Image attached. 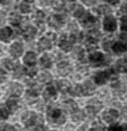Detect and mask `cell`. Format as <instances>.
Instances as JSON below:
<instances>
[{"label":"cell","instance_id":"obj_1","mask_svg":"<svg viewBox=\"0 0 127 131\" xmlns=\"http://www.w3.org/2000/svg\"><path fill=\"white\" fill-rule=\"evenodd\" d=\"M48 118L56 124H62L65 122V116L59 109H53L48 111Z\"/></svg>","mask_w":127,"mask_h":131},{"label":"cell","instance_id":"obj_2","mask_svg":"<svg viewBox=\"0 0 127 131\" xmlns=\"http://www.w3.org/2000/svg\"><path fill=\"white\" fill-rule=\"evenodd\" d=\"M113 50L116 53H122L127 50V37H122L119 41L116 42L112 46Z\"/></svg>","mask_w":127,"mask_h":131},{"label":"cell","instance_id":"obj_3","mask_svg":"<svg viewBox=\"0 0 127 131\" xmlns=\"http://www.w3.org/2000/svg\"><path fill=\"white\" fill-rule=\"evenodd\" d=\"M104 29L107 31H114L116 29V21L113 16H107L103 22Z\"/></svg>","mask_w":127,"mask_h":131},{"label":"cell","instance_id":"obj_4","mask_svg":"<svg viewBox=\"0 0 127 131\" xmlns=\"http://www.w3.org/2000/svg\"><path fill=\"white\" fill-rule=\"evenodd\" d=\"M118 116H119V113H118L117 111H116V110H114V109H110L104 112L103 118L106 122L111 123V122H114L115 120L117 119Z\"/></svg>","mask_w":127,"mask_h":131},{"label":"cell","instance_id":"obj_5","mask_svg":"<svg viewBox=\"0 0 127 131\" xmlns=\"http://www.w3.org/2000/svg\"><path fill=\"white\" fill-rule=\"evenodd\" d=\"M8 93L11 96L18 97L22 94V86L17 83H13L10 84L9 88H8Z\"/></svg>","mask_w":127,"mask_h":131},{"label":"cell","instance_id":"obj_6","mask_svg":"<svg viewBox=\"0 0 127 131\" xmlns=\"http://www.w3.org/2000/svg\"><path fill=\"white\" fill-rule=\"evenodd\" d=\"M104 60H105V57L100 52H94L90 56V61L94 66L101 65L104 62Z\"/></svg>","mask_w":127,"mask_h":131},{"label":"cell","instance_id":"obj_7","mask_svg":"<svg viewBox=\"0 0 127 131\" xmlns=\"http://www.w3.org/2000/svg\"><path fill=\"white\" fill-rule=\"evenodd\" d=\"M22 51H23V48H22V44L19 42H15L10 48V53L15 58L22 56Z\"/></svg>","mask_w":127,"mask_h":131},{"label":"cell","instance_id":"obj_8","mask_svg":"<svg viewBox=\"0 0 127 131\" xmlns=\"http://www.w3.org/2000/svg\"><path fill=\"white\" fill-rule=\"evenodd\" d=\"M57 70H58V73L61 75H67L72 71V67L68 62L64 61L58 64Z\"/></svg>","mask_w":127,"mask_h":131},{"label":"cell","instance_id":"obj_9","mask_svg":"<svg viewBox=\"0 0 127 131\" xmlns=\"http://www.w3.org/2000/svg\"><path fill=\"white\" fill-rule=\"evenodd\" d=\"M109 77H110L109 72H107V71L99 72V73L96 74V75H95V82H96V84L101 85V84H104L108 80Z\"/></svg>","mask_w":127,"mask_h":131},{"label":"cell","instance_id":"obj_10","mask_svg":"<svg viewBox=\"0 0 127 131\" xmlns=\"http://www.w3.org/2000/svg\"><path fill=\"white\" fill-rule=\"evenodd\" d=\"M22 121L25 126H31L36 121V114L34 112H27L22 118Z\"/></svg>","mask_w":127,"mask_h":131},{"label":"cell","instance_id":"obj_11","mask_svg":"<svg viewBox=\"0 0 127 131\" xmlns=\"http://www.w3.org/2000/svg\"><path fill=\"white\" fill-rule=\"evenodd\" d=\"M49 25L53 28H56V29H59L62 25L64 24L63 19L61 17L57 16V15H54V16H51L49 19Z\"/></svg>","mask_w":127,"mask_h":131},{"label":"cell","instance_id":"obj_12","mask_svg":"<svg viewBox=\"0 0 127 131\" xmlns=\"http://www.w3.org/2000/svg\"><path fill=\"white\" fill-rule=\"evenodd\" d=\"M12 30L9 27L3 28L1 31H0V40H3V41H8L10 40V38L12 37Z\"/></svg>","mask_w":127,"mask_h":131},{"label":"cell","instance_id":"obj_13","mask_svg":"<svg viewBox=\"0 0 127 131\" xmlns=\"http://www.w3.org/2000/svg\"><path fill=\"white\" fill-rule=\"evenodd\" d=\"M116 68L120 73H126L127 72V59H120L116 62Z\"/></svg>","mask_w":127,"mask_h":131},{"label":"cell","instance_id":"obj_14","mask_svg":"<svg viewBox=\"0 0 127 131\" xmlns=\"http://www.w3.org/2000/svg\"><path fill=\"white\" fill-rule=\"evenodd\" d=\"M38 48L39 50H46V49H48L51 48V42L47 38H42L41 40L39 41L38 43Z\"/></svg>","mask_w":127,"mask_h":131},{"label":"cell","instance_id":"obj_15","mask_svg":"<svg viewBox=\"0 0 127 131\" xmlns=\"http://www.w3.org/2000/svg\"><path fill=\"white\" fill-rule=\"evenodd\" d=\"M59 46L63 50L69 51L70 49H72V41L71 40H68L67 39H66V37L64 36L63 38H61Z\"/></svg>","mask_w":127,"mask_h":131},{"label":"cell","instance_id":"obj_16","mask_svg":"<svg viewBox=\"0 0 127 131\" xmlns=\"http://www.w3.org/2000/svg\"><path fill=\"white\" fill-rule=\"evenodd\" d=\"M23 61L28 66H33L36 63V55L33 52H28L23 58Z\"/></svg>","mask_w":127,"mask_h":131},{"label":"cell","instance_id":"obj_17","mask_svg":"<svg viewBox=\"0 0 127 131\" xmlns=\"http://www.w3.org/2000/svg\"><path fill=\"white\" fill-rule=\"evenodd\" d=\"M82 18V24H84L85 26L91 25V24L95 23V18L92 15H89V14H84V15Z\"/></svg>","mask_w":127,"mask_h":131},{"label":"cell","instance_id":"obj_18","mask_svg":"<svg viewBox=\"0 0 127 131\" xmlns=\"http://www.w3.org/2000/svg\"><path fill=\"white\" fill-rule=\"evenodd\" d=\"M35 34H36V29L31 26L26 28L25 31H24V37H25L26 40H32L34 38Z\"/></svg>","mask_w":127,"mask_h":131},{"label":"cell","instance_id":"obj_19","mask_svg":"<svg viewBox=\"0 0 127 131\" xmlns=\"http://www.w3.org/2000/svg\"><path fill=\"white\" fill-rule=\"evenodd\" d=\"M56 95V89H55L54 86H48V87L46 89L45 93H44V98L46 100H49L50 98L54 97Z\"/></svg>","mask_w":127,"mask_h":131},{"label":"cell","instance_id":"obj_20","mask_svg":"<svg viewBox=\"0 0 127 131\" xmlns=\"http://www.w3.org/2000/svg\"><path fill=\"white\" fill-rule=\"evenodd\" d=\"M40 64H41L42 67H44V68H50L51 59H50V58H49V56H47V55H43V56L41 57V58H40Z\"/></svg>","mask_w":127,"mask_h":131},{"label":"cell","instance_id":"obj_21","mask_svg":"<svg viewBox=\"0 0 127 131\" xmlns=\"http://www.w3.org/2000/svg\"><path fill=\"white\" fill-rule=\"evenodd\" d=\"M82 89H83L84 94H89V93H91L94 91L95 87L91 82H86L85 84L82 85Z\"/></svg>","mask_w":127,"mask_h":131},{"label":"cell","instance_id":"obj_22","mask_svg":"<svg viewBox=\"0 0 127 131\" xmlns=\"http://www.w3.org/2000/svg\"><path fill=\"white\" fill-rule=\"evenodd\" d=\"M58 87H59L60 91L66 93V92H68L70 89V83L67 82L66 80H62L58 83Z\"/></svg>","mask_w":127,"mask_h":131},{"label":"cell","instance_id":"obj_23","mask_svg":"<svg viewBox=\"0 0 127 131\" xmlns=\"http://www.w3.org/2000/svg\"><path fill=\"white\" fill-rule=\"evenodd\" d=\"M84 9L81 6H74V10H73V15L75 17H78V18H81L84 15Z\"/></svg>","mask_w":127,"mask_h":131},{"label":"cell","instance_id":"obj_24","mask_svg":"<svg viewBox=\"0 0 127 131\" xmlns=\"http://www.w3.org/2000/svg\"><path fill=\"white\" fill-rule=\"evenodd\" d=\"M71 93L73 95H76V96H81V95L84 94L83 93V89H82V85L77 84L75 87H73L71 90Z\"/></svg>","mask_w":127,"mask_h":131},{"label":"cell","instance_id":"obj_25","mask_svg":"<svg viewBox=\"0 0 127 131\" xmlns=\"http://www.w3.org/2000/svg\"><path fill=\"white\" fill-rule=\"evenodd\" d=\"M21 22V16L17 14L14 13L10 15V23H11L13 25H18Z\"/></svg>","mask_w":127,"mask_h":131},{"label":"cell","instance_id":"obj_26","mask_svg":"<svg viewBox=\"0 0 127 131\" xmlns=\"http://www.w3.org/2000/svg\"><path fill=\"white\" fill-rule=\"evenodd\" d=\"M65 105H66V109H67L68 111H71V112H74V111H76V110H77V104L75 103L74 102H73V101H69V102H66Z\"/></svg>","mask_w":127,"mask_h":131},{"label":"cell","instance_id":"obj_27","mask_svg":"<svg viewBox=\"0 0 127 131\" xmlns=\"http://www.w3.org/2000/svg\"><path fill=\"white\" fill-rule=\"evenodd\" d=\"M8 115H9V111L8 109L5 106H1L0 107V117L2 118H7Z\"/></svg>","mask_w":127,"mask_h":131},{"label":"cell","instance_id":"obj_28","mask_svg":"<svg viewBox=\"0 0 127 131\" xmlns=\"http://www.w3.org/2000/svg\"><path fill=\"white\" fill-rule=\"evenodd\" d=\"M84 115H83V112L82 111H76L73 112V120H76V121H79V120H82L83 118Z\"/></svg>","mask_w":127,"mask_h":131},{"label":"cell","instance_id":"obj_29","mask_svg":"<svg viewBox=\"0 0 127 131\" xmlns=\"http://www.w3.org/2000/svg\"><path fill=\"white\" fill-rule=\"evenodd\" d=\"M7 107L10 111H15L17 109V101L15 100H9L7 102Z\"/></svg>","mask_w":127,"mask_h":131},{"label":"cell","instance_id":"obj_30","mask_svg":"<svg viewBox=\"0 0 127 131\" xmlns=\"http://www.w3.org/2000/svg\"><path fill=\"white\" fill-rule=\"evenodd\" d=\"M98 10L101 15H107L111 12V9L107 6H100Z\"/></svg>","mask_w":127,"mask_h":131},{"label":"cell","instance_id":"obj_31","mask_svg":"<svg viewBox=\"0 0 127 131\" xmlns=\"http://www.w3.org/2000/svg\"><path fill=\"white\" fill-rule=\"evenodd\" d=\"M3 65H4L7 69H13V68H15V63L10 59H4L3 60Z\"/></svg>","mask_w":127,"mask_h":131},{"label":"cell","instance_id":"obj_32","mask_svg":"<svg viewBox=\"0 0 127 131\" xmlns=\"http://www.w3.org/2000/svg\"><path fill=\"white\" fill-rule=\"evenodd\" d=\"M20 9L22 13H29V12L31 11V6H30V5L28 4V3L24 2L21 4Z\"/></svg>","mask_w":127,"mask_h":131},{"label":"cell","instance_id":"obj_33","mask_svg":"<svg viewBox=\"0 0 127 131\" xmlns=\"http://www.w3.org/2000/svg\"><path fill=\"white\" fill-rule=\"evenodd\" d=\"M107 131H123V128L119 124H112L108 127V130Z\"/></svg>","mask_w":127,"mask_h":131},{"label":"cell","instance_id":"obj_34","mask_svg":"<svg viewBox=\"0 0 127 131\" xmlns=\"http://www.w3.org/2000/svg\"><path fill=\"white\" fill-rule=\"evenodd\" d=\"M121 30L127 32V16H123L121 19Z\"/></svg>","mask_w":127,"mask_h":131},{"label":"cell","instance_id":"obj_35","mask_svg":"<svg viewBox=\"0 0 127 131\" xmlns=\"http://www.w3.org/2000/svg\"><path fill=\"white\" fill-rule=\"evenodd\" d=\"M50 80H51V75H49L48 73L42 74V75L40 77V81H41V82H43V83L49 82Z\"/></svg>","mask_w":127,"mask_h":131},{"label":"cell","instance_id":"obj_36","mask_svg":"<svg viewBox=\"0 0 127 131\" xmlns=\"http://www.w3.org/2000/svg\"><path fill=\"white\" fill-rule=\"evenodd\" d=\"M23 73H24V70H23V68H22V67L19 66V67H17L16 69H15V77H21Z\"/></svg>","mask_w":127,"mask_h":131},{"label":"cell","instance_id":"obj_37","mask_svg":"<svg viewBox=\"0 0 127 131\" xmlns=\"http://www.w3.org/2000/svg\"><path fill=\"white\" fill-rule=\"evenodd\" d=\"M0 131H15V128L10 125H5L0 127Z\"/></svg>","mask_w":127,"mask_h":131},{"label":"cell","instance_id":"obj_38","mask_svg":"<svg viewBox=\"0 0 127 131\" xmlns=\"http://www.w3.org/2000/svg\"><path fill=\"white\" fill-rule=\"evenodd\" d=\"M6 79V74L3 69H0V83L4 82Z\"/></svg>","mask_w":127,"mask_h":131},{"label":"cell","instance_id":"obj_39","mask_svg":"<svg viewBox=\"0 0 127 131\" xmlns=\"http://www.w3.org/2000/svg\"><path fill=\"white\" fill-rule=\"evenodd\" d=\"M34 131H47V129H46V127L44 126H39V127H36V129Z\"/></svg>","mask_w":127,"mask_h":131},{"label":"cell","instance_id":"obj_40","mask_svg":"<svg viewBox=\"0 0 127 131\" xmlns=\"http://www.w3.org/2000/svg\"><path fill=\"white\" fill-rule=\"evenodd\" d=\"M29 71H31V72H28V75H31V77H33V75L36 74V68H31Z\"/></svg>","mask_w":127,"mask_h":131},{"label":"cell","instance_id":"obj_41","mask_svg":"<svg viewBox=\"0 0 127 131\" xmlns=\"http://www.w3.org/2000/svg\"><path fill=\"white\" fill-rule=\"evenodd\" d=\"M5 21V15L2 13V12H0V24H2Z\"/></svg>","mask_w":127,"mask_h":131},{"label":"cell","instance_id":"obj_42","mask_svg":"<svg viewBox=\"0 0 127 131\" xmlns=\"http://www.w3.org/2000/svg\"><path fill=\"white\" fill-rule=\"evenodd\" d=\"M111 5H117L119 3V0H107Z\"/></svg>","mask_w":127,"mask_h":131},{"label":"cell","instance_id":"obj_43","mask_svg":"<svg viewBox=\"0 0 127 131\" xmlns=\"http://www.w3.org/2000/svg\"><path fill=\"white\" fill-rule=\"evenodd\" d=\"M124 117H125V118H127V109L124 111Z\"/></svg>","mask_w":127,"mask_h":131},{"label":"cell","instance_id":"obj_44","mask_svg":"<svg viewBox=\"0 0 127 131\" xmlns=\"http://www.w3.org/2000/svg\"><path fill=\"white\" fill-rule=\"evenodd\" d=\"M123 9H124V11H125V12H126V13H127V4L125 5L124 6H123Z\"/></svg>","mask_w":127,"mask_h":131},{"label":"cell","instance_id":"obj_45","mask_svg":"<svg viewBox=\"0 0 127 131\" xmlns=\"http://www.w3.org/2000/svg\"><path fill=\"white\" fill-rule=\"evenodd\" d=\"M6 2V0H0V3H1V4H3V3H5Z\"/></svg>","mask_w":127,"mask_h":131},{"label":"cell","instance_id":"obj_46","mask_svg":"<svg viewBox=\"0 0 127 131\" xmlns=\"http://www.w3.org/2000/svg\"><path fill=\"white\" fill-rule=\"evenodd\" d=\"M42 1H47V0H42Z\"/></svg>","mask_w":127,"mask_h":131}]
</instances>
